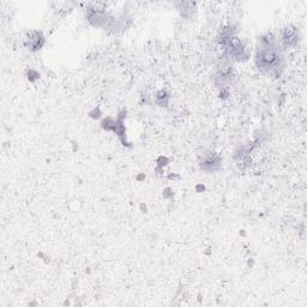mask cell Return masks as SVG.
I'll use <instances>...</instances> for the list:
<instances>
[{
	"instance_id": "cell-1",
	"label": "cell",
	"mask_w": 307,
	"mask_h": 307,
	"mask_svg": "<svg viewBox=\"0 0 307 307\" xmlns=\"http://www.w3.org/2000/svg\"><path fill=\"white\" fill-rule=\"evenodd\" d=\"M258 69L278 77L283 70V57L276 38L273 34H265L261 37L255 54Z\"/></svg>"
},
{
	"instance_id": "cell-2",
	"label": "cell",
	"mask_w": 307,
	"mask_h": 307,
	"mask_svg": "<svg viewBox=\"0 0 307 307\" xmlns=\"http://www.w3.org/2000/svg\"><path fill=\"white\" fill-rule=\"evenodd\" d=\"M223 42L226 43L227 49H228L230 57H233L236 60L246 59L247 53H246V48L240 38L233 36L232 34L230 35L228 34L226 35L225 38H223Z\"/></svg>"
},
{
	"instance_id": "cell-3",
	"label": "cell",
	"mask_w": 307,
	"mask_h": 307,
	"mask_svg": "<svg viewBox=\"0 0 307 307\" xmlns=\"http://www.w3.org/2000/svg\"><path fill=\"white\" fill-rule=\"evenodd\" d=\"M44 38L41 31L37 30H31L27 33L24 37V44L27 46L30 50H37L43 46Z\"/></svg>"
},
{
	"instance_id": "cell-4",
	"label": "cell",
	"mask_w": 307,
	"mask_h": 307,
	"mask_svg": "<svg viewBox=\"0 0 307 307\" xmlns=\"http://www.w3.org/2000/svg\"><path fill=\"white\" fill-rule=\"evenodd\" d=\"M299 41V31L294 25H288L282 31V44L284 48L294 47Z\"/></svg>"
},
{
	"instance_id": "cell-5",
	"label": "cell",
	"mask_w": 307,
	"mask_h": 307,
	"mask_svg": "<svg viewBox=\"0 0 307 307\" xmlns=\"http://www.w3.org/2000/svg\"><path fill=\"white\" fill-rule=\"evenodd\" d=\"M220 162H221V159L219 155H216V154H214V152H209L208 155L204 156L200 166L206 169H214V168L219 167Z\"/></svg>"
},
{
	"instance_id": "cell-6",
	"label": "cell",
	"mask_w": 307,
	"mask_h": 307,
	"mask_svg": "<svg viewBox=\"0 0 307 307\" xmlns=\"http://www.w3.org/2000/svg\"><path fill=\"white\" fill-rule=\"evenodd\" d=\"M179 6V10L181 11V14L184 16H187V12H191L193 11L194 10V6H196V4L194 3H188V2H182V3H179V4H177Z\"/></svg>"
}]
</instances>
